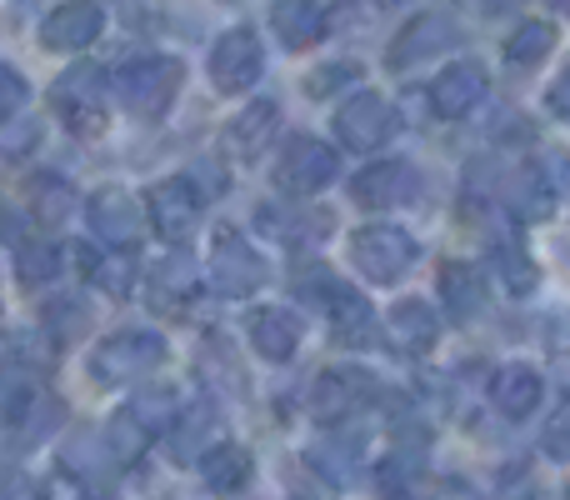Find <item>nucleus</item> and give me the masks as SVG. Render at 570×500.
Wrapping results in <instances>:
<instances>
[{
  "label": "nucleus",
  "instance_id": "f257e3e1",
  "mask_svg": "<svg viewBox=\"0 0 570 500\" xmlns=\"http://www.w3.org/2000/svg\"><path fill=\"white\" fill-rule=\"evenodd\" d=\"M160 365H166V341L156 331H116L90 355V375L106 385H136Z\"/></svg>",
  "mask_w": 570,
  "mask_h": 500
},
{
  "label": "nucleus",
  "instance_id": "f03ea898",
  "mask_svg": "<svg viewBox=\"0 0 570 500\" xmlns=\"http://www.w3.org/2000/svg\"><path fill=\"white\" fill-rule=\"evenodd\" d=\"M415 241L401 226H365L351 236V265L365 275L371 285H395L411 275L415 265Z\"/></svg>",
  "mask_w": 570,
  "mask_h": 500
},
{
  "label": "nucleus",
  "instance_id": "7ed1b4c3",
  "mask_svg": "<svg viewBox=\"0 0 570 500\" xmlns=\"http://www.w3.org/2000/svg\"><path fill=\"white\" fill-rule=\"evenodd\" d=\"M180 80H186V66L176 56H146L120 70L116 90L136 116H166V106L180 96Z\"/></svg>",
  "mask_w": 570,
  "mask_h": 500
},
{
  "label": "nucleus",
  "instance_id": "20e7f679",
  "mask_svg": "<svg viewBox=\"0 0 570 500\" xmlns=\"http://www.w3.org/2000/svg\"><path fill=\"white\" fill-rule=\"evenodd\" d=\"M146 216L150 210L120 186H106V190H96V196L86 200L90 231H96V241H106L110 251H136L140 236H146Z\"/></svg>",
  "mask_w": 570,
  "mask_h": 500
},
{
  "label": "nucleus",
  "instance_id": "39448f33",
  "mask_svg": "<svg viewBox=\"0 0 570 500\" xmlns=\"http://www.w3.org/2000/svg\"><path fill=\"white\" fill-rule=\"evenodd\" d=\"M210 281H216L220 295H230V301H246V295L261 291V281H266V261L256 255L240 231H220L216 246H210Z\"/></svg>",
  "mask_w": 570,
  "mask_h": 500
},
{
  "label": "nucleus",
  "instance_id": "423d86ee",
  "mask_svg": "<svg viewBox=\"0 0 570 500\" xmlns=\"http://www.w3.org/2000/svg\"><path fill=\"white\" fill-rule=\"evenodd\" d=\"M50 100H56L60 120H66L70 130L90 136V130L106 120V76H100L96 66H70L66 76L50 86Z\"/></svg>",
  "mask_w": 570,
  "mask_h": 500
},
{
  "label": "nucleus",
  "instance_id": "0eeeda50",
  "mask_svg": "<svg viewBox=\"0 0 570 500\" xmlns=\"http://www.w3.org/2000/svg\"><path fill=\"white\" fill-rule=\"evenodd\" d=\"M200 190L190 186V180H160V186H150L146 196V210H150V226H156L160 241H170V246H186L190 236H196L200 226Z\"/></svg>",
  "mask_w": 570,
  "mask_h": 500
},
{
  "label": "nucleus",
  "instance_id": "6e6552de",
  "mask_svg": "<svg viewBox=\"0 0 570 500\" xmlns=\"http://www.w3.org/2000/svg\"><path fill=\"white\" fill-rule=\"evenodd\" d=\"M395 106L381 96H371V90H361V96L341 100V110H335V136H341L345 150H375L385 146V140L395 136Z\"/></svg>",
  "mask_w": 570,
  "mask_h": 500
},
{
  "label": "nucleus",
  "instance_id": "1a4fd4ad",
  "mask_svg": "<svg viewBox=\"0 0 570 500\" xmlns=\"http://www.w3.org/2000/svg\"><path fill=\"white\" fill-rule=\"evenodd\" d=\"M371 395H375L371 371H361V365H331V371H321L311 385V415L325 425L345 421V415H355Z\"/></svg>",
  "mask_w": 570,
  "mask_h": 500
},
{
  "label": "nucleus",
  "instance_id": "9d476101",
  "mask_svg": "<svg viewBox=\"0 0 570 500\" xmlns=\"http://www.w3.org/2000/svg\"><path fill=\"white\" fill-rule=\"evenodd\" d=\"M266 70V56H261L256 30H226V36L210 46V86L226 90V96H240L250 90Z\"/></svg>",
  "mask_w": 570,
  "mask_h": 500
},
{
  "label": "nucleus",
  "instance_id": "9b49d317",
  "mask_svg": "<svg viewBox=\"0 0 570 500\" xmlns=\"http://www.w3.org/2000/svg\"><path fill=\"white\" fill-rule=\"evenodd\" d=\"M331 180H335V150L331 146L301 136V140H291V146L281 150L276 186L285 190V196H315V190H325Z\"/></svg>",
  "mask_w": 570,
  "mask_h": 500
},
{
  "label": "nucleus",
  "instance_id": "f8f14e48",
  "mask_svg": "<svg viewBox=\"0 0 570 500\" xmlns=\"http://www.w3.org/2000/svg\"><path fill=\"white\" fill-rule=\"evenodd\" d=\"M485 66L481 60H455V66H445L441 76H435V86H431V110L441 120H461V116H471L475 106L485 100Z\"/></svg>",
  "mask_w": 570,
  "mask_h": 500
},
{
  "label": "nucleus",
  "instance_id": "ddd939ff",
  "mask_svg": "<svg viewBox=\"0 0 570 500\" xmlns=\"http://www.w3.org/2000/svg\"><path fill=\"white\" fill-rule=\"evenodd\" d=\"M100 26H106V10H100L96 0H66V6H56L46 16L40 46L46 50H86L90 40L100 36Z\"/></svg>",
  "mask_w": 570,
  "mask_h": 500
},
{
  "label": "nucleus",
  "instance_id": "4468645a",
  "mask_svg": "<svg viewBox=\"0 0 570 500\" xmlns=\"http://www.w3.org/2000/svg\"><path fill=\"white\" fill-rule=\"evenodd\" d=\"M351 200L365 210H391V206H405L415 200V170L405 160H381V166L361 170L351 180Z\"/></svg>",
  "mask_w": 570,
  "mask_h": 500
},
{
  "label": "nucleus",
  "instance_id": "2eb2a0df",
  "mask_svg": "<svg viewBox=\"0 0 570 500\" xmlns=\"http://www.w3.org/2000/svg\"><path fill=\"white\" fill-rule=\"evenodd\" d=\"M455 46V26L445 16H425V20H411V26L395 36L391 46V70H405V66H425V60L445 56Z\"/></svg>",
  "mask_w": 570,
  "mask_h": 500
},
{
  "label": "nucleus",
  "instance_id": "dca6fc26",
  "mask_svg": "<svg viewBox=\"0 0 570 500\" xmlns=\"http://www.w3.org/2000/svg\"><path fill=\"white\" fill-rule=\"evenodd\" d=\"M246 335H250V345H256L261 361H271V365L291 361L295 345H301V325H295V315L291 311H276V305H266V311H250Z\"/></svg>",
  "mask_w": 570,
  "mask_h": 500
},
{
  "label": "nucleus",
  "instance_id": "f3484780",
  "mask_svg": "<svg viewBox=\"0 0 570 500\" xmlns=\"http://www.w3.org/2000/svg\"><path fill=\"white\" fill-rule=\"evenodd\" d=\"M385 335H391L395 351L421 355V351H431L435 335H441V315H435L425 301H401V305H391V315H385Z\"/></svg>",
  "mask_w": 570,
  "mask_h": 500
},
{
  "label": "nucleus",
  "instance_id": "a211bd4d",
  "mask_svg": "<svg viewBox=\"0 0 570 500\" xmlns=\"http://www.w3.org/2000/svg\"><path fill=\"white\" fill-rule=\"evenodd\" d=\"M271 26H276V40L285 50H305L325 36V10L321 0H276Z\"/></svg>",
  "mask_w": 570,
  "mask_h": 500
},
{
  "label": "nucleus",
  "instance_id": "6ab92c4d",
  "mask_svg": "<svg viewBox=\"0 0 570 500\" xmlns=\"http://www.w3.org/2000/svg\"><path fill=\"white\" fill-rule=\"evenodd\" d=\"M146 295L156 301V311H180V305L196 295V271L180 255H166L146 271Z\"/></svg>",
  "mask_w": 570,
  "mask_h": 500
},
{
  "label": "nucleus",
  "instance_id": "aec40b11",
  "mask_svg": "<svg viewBox=\"0 0 570 500\" xmlns=\"http://www.w3.org/2000/svg\"><path fill=\"white\" fill-rule=\"evenodd\" d=\"M441 301L455 321H475L485 311V285H481V271L465 261H451L441 265Z\"/></svg>",
  "mask_w": 570,
  "mask_h": 500
},
{
  "label": "nucleus",
  "instance_id": "412c9836",
  "mask_svg": "<svg viewBox=\"0 0 570 500\" xmlns=\"http://www.w3.org/2000/svg\"><path fill=\"white\" fill-rule=\"evenodd\" d=\"M491 401L501 415L521 421V415H531L535 405H541V375H535L531 365H505V371H495Z\"/></svg>",
  "mask_w": 570,
  "mask_h": 500
},
{
  "label": "nucleus",
  "instance_id": "4be33fe9",
  "mask_svg": "<svg viewBox=\"0 0 570 500\" xmlns=\"http://www.w3.org/2000/svg\"><path fill=\"white\" fill-rule=\"evenodd\" d=\"M276 100H256V106L246 110V116H236V126H230V150H236L240 160H256L261 146L271 140V130H276Z\"/></svg>",
  "mask_w": 570,
  "mask_h": 500
},
{
  "label": "nucleus",
  "instance_id": "5701e85b",
  "mask_svg": "<svg viewBox=\"0 0 570 500\" xmlns=\"http://www.w3.org/2000/svg\"><path fill=\"white\" fill-rule=\"evenodd\" d=\"M200 476H206L210 491H240L250 481V455L240 445H216V451L200 455Z\"/></svg>",
  "mask_w": 570,
  "mask_h": 500
},
{
  "label": "nucleus",
  "instance_id": "b1692460",
  "mask_svg": "<svg viewBox=\"0 0 570 500\" xmlns=\"http://www.w3.org/2000/svg\"><path fill=\"white\" fill-rule=\"evenodd\" d=\"M100 441H106V455H110V461L130 465V461H136V455L150 445V431H146V425H140L130 411H116V415L106 421V431H100Z\"/></svg>",
  "mask_w": 570,
  "mask_h": 500
},
{
  "label": "nucleus",
  "instance_id": "393cba45",
  "mask_svg": "<svg viewBox=\"0 0 570 500\" xmlns=\"http://www.w3.org/2000/svg\"><path fill=\"white\" fill-rule=\"evenodd\" d=\"M551 46H556V26L525 20V26H515L511 36H505V66H535V60H546Z\"/></svg>",
  "mask_w": 570,
  "mask_h": 500
},
{
  "label": "nucleus",
  "instance_id": "a878e982",
  "mask_svg": "<svg viewBox=\"0 0 570 500\" xmlns=\"http://www.w3.org/2000/svg\"><path fill=\"white\" fill-rule=\"evenodd\" d=\"M70 210V186L56 176H36L30 180V216L40 220V226H60Z\"/></svg>",
  "mask_w": 570,
  "mask_h": 500
},
{
  "label": "nucleus",
  "instance_id": "bb28decb",
  "mask_svg": "<svg viewBox=\"0 0 570 500\" xmlns=\"http://www.w3.org/2000/svg\"><path fill=\"white\" fill-rule=\"evenodd\" d=\"M495 275H501V285L511 295H531L535 281H541V271H535V261L525 255L521 246H501L495 251Z\"/></svg>",
  "mask_w": 570,
  "mask_h": 500
},
{
  "label": "nucleus",
  "instance_id": "cd10ccee",
  "mask_svg": "<svg viewBox=\"0 0 570 500\" xmlns=\"http://www.w3.org/2000/svg\"><path fill=\"white\" fill-rule=\"evenodd\" d=\"M210 435V405H190L186 415H176V435H170V455L176 461H196L200 441Z\"/></svg>",
  "mask_w": 570,
  "mask_h": 500
},
{
  "label": "nucleus",
  "instance_id": "c85d7f7f",
  "mask_svg": "<svg viewBox=\"0 0 570 500\" xmlns=\"http://www.w3.org/2000/svg\"><path fill=\"white\" fill-rule=\"evenodd\" d=\"M126 411L136 415V421L150 431V441H156V435L166 431V425H176L180 401H176V395H170V391H146V395H136V401H130Z\"/></svg>",
  "mask_w": 570,
  "mask_h": 500
},
{
  "label": "nucleus",
  "instance_id": "c756f323",
  "mask_svg": "<svg viewBox=\"0 0 570 500\" xmlns=\"http://www.w3.org/2000/svg\"><path fill=\"white\" fill-rule=\"evenodd\" d=\"M331 315H335V335H341V341H361V335L371 331V305L355 291H335Z\"/></svg>",
  "mask_w": 570,
  "mask_h": 500
},
{
  "label": "nucleus",
  "instance_id": "7c9ffc66",
  "mask_svg": "<svg viewBox=\"0 0 570 500\" xmlns=\"http://www.w3.org/2000/svg\"><path fill=\"white\" fill-rule=\"evenodd\" d=\"M56 271H60V251L56 246H20V255H16L20 285H46Z\"/></svg>",
  "mask_w": 570,
  "mask_h": 500
},
{
  "label": "nucleus",
  "instance_id": "2f4dec72",
  "mask_svg": "<svg viewBox=\"0 0 570 500\" xmlns=\"http://www.w3.org/2000/svg\"><path fill=\"white\" fill-rule=\"evenodd\" d=\"M511 200L525 210V216H551V190L541 186V170H521L511 186Z\"/></svg>",
  "mask_w": 570,
  "mask_h": 500
},
{
  "label": "nucleus",
  "instance_id": "473e14b6",
  "mask_svg": "<svg viewBox=\"0 0 570 500\" xmlns=\"http://www.w3.org/2000/svg\"><path fill=\"white\" fill-rule=\"evenodd\" d=\"M26 100H30L26 76H20L16 66H0V126H6V120H16Z\"/></svg>",
  "mask_w": 570,
  "mask_h": 500
},
{
  "label": "nucleus",
  "instance_id": "72a5a7b5",
  "mask_svg": "<svg viewBox=\"0 0 570 500\" xmlns=\"http://www.w3.org/2000/svg\"><path fill=\"white\" fill-rule=\"evenodd\" d=\"M541 445H546V455H551V461H570V401L551 415V421H546Z\"/></svg>",
  "mask_w": 570,
  "mask_h": 500
},
{
  "label": "nucleus",
  "instance_id": "f704fd0d",
  "mask_svg": "<svg viewBox=\"0 0 570 500\" xmlns=\"http://www.w3.org/2000/svg\"><path fill=\"white\" fill-rule=\"evenodd\" d=\"M546 110H551L556 120H570V66L551 80V90H546Z\"/></svg>",
  "mask_w": 570,
  "mask_h": 500
},
{
  "label": "nucleus",
  "instance_id": "c9c22d12",
  "mask_svg": "<svg viewBox=\"0 0 570 500\" xmlns=\"http://www.w3.org/2000/svg\"><path fill=\"white\" fill-rule=\"evenodd\" d=\"M355 76V66H335V70H325V76H315L311 80V96H325L331 86H341V80H351Z\"/></svg>",
  "mask_w": 570,
  "mask_h": 500
},
{
  "label": "nucleus",
  "instance_id": "e433bc0d",
  "mask_svg": "<svg viewBox=\"0 0 570 500\" xmlns=\"http://www.w3.org/2000/svg\"><path fill=\"white\" fill-rule=\"evenodd\" d=\"M481 10H511V6H521V0H475Z\"/></svg>",
  "mask_w": 570,
  "mask_h": 500
},
{
  "label": "nucleus",
  "instance_id": "4c0bfd02",
  "mask_svg": "<svg viewBox=\"0 0 570 500\" xmlns=\"http://www.w3.org/2000/svg\"><path fill=\"white\" fill-rule=\"evenodd\" d=\"M556 6H561V10H566V16H570V0H556Z\"/></svg>",
  "mask_w": 570,
  "mask_h": 500
},
{
  "label": "nucleus",
  "instance_id": "58836bf2",
  "mask_svg": "<svg viewBox=\"0 0 570 500\" xmlns=\"http://www.w3.org/2000/svg\"><path fill=\"white\" fill-rule=\"evenodd\" d=\"M385 6H401V0H385Z\"/></svg>",
  "mask_w": 570,
  "mask_h": 500
}]
</instances>
